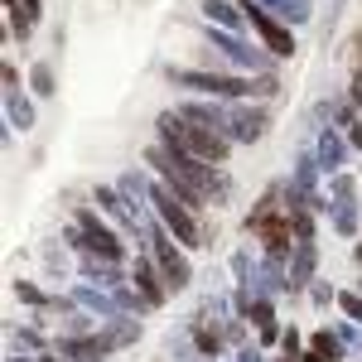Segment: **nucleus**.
<instances>
[{"instance_id": "1", "label": "nucleus", "mask_w": 362, "mask_h": 362, "mask_svg": "<svg viewBox=\"0 0 362 362\" xmlns=\"http://www.w3.org/2000/svg\"><path fill=\"white\" fill-rule=\"evenodd\" d=\"M247 20L261 29V34H266V44H271L276 54H290V34H285V29H276L271 20H266V15H261V10H251V5H247Z\"/></svg>"}, {"instance_id": "2", "label": "nucleus", "mask_w": 362, "mask_h": 362, "mask_svg": "<svg viewBox=\"0 0 362 362\" xmlns=\"http://www.w3.org/2000/svg\"><path fill=\"white\" fill-rule=\"evenodd\" d=\"M165 218L174 227H179V232H184V242H198V232H194V223H189V218H184V213H179V208H174V203H169L165 198Z\"/></svg>"}]
</instances>
